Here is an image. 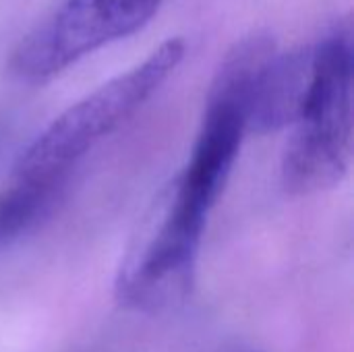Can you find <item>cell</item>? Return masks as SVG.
Listing matches in <instances>:
<instances>
[{"instance_id":"8992f818","label":"cell","mask_w":354,"mask_h":352,"mask_svg":"<svg viewBox=\"0 0 354 352\" xmlns=\"http://www.w3.org/2000/svg\"><path fill=\"white\" fill-rule=\"evenodd\" d=\"M62 183H23L0 193V249L29 232L52 207Z\"/></svg>"},{"instance_id":"7a4b0ae2","label":"cell","mask_w":354,"mask_h":352,"mask_svg":"<svg viewBox=\"0 0 354 352\" xmlns=\"http://www.w3.org/2000/svg\"><path fill=\"white\" fill-rule=\"evenodd\" d=\"M353 33L338 23L313 46V71L295 133L282 160L290 193L311 195L338 185L353 160Z\"/></svg>"},{"instance_id":"52a82bcc","label":"cell","mask_w":354,"mask_h":352,"mask_svg":"<svg viewBox=\"0 0 354 352\" xmlns=\"http://www.w3.org/2000/svg\"><path fill=\"white\" fill-rule=\"evenodd\" d=\"M214 352H263V351H257V349H253V346H249V344L234 342V344H224V346H220L218 351H214Z\"/></svg>"},{"instance_id":"3957f363","label":"cell","mask_w":354,"mask_h":352,"mask_svg":"<svg viewBox=\"0 0 354 352\" xmlns=\"http://www.w3.org/2000/svg\"><path fill=\"white\" fill-rule=\"evenodd\" d=\"M209 212L189 201L170 180L156 197L120 263L114 295L137 313H166L193 293Z\"/></svg>"},{"instance_id":"6da1fadb","label":"cell","mask_w":354,"mask_h":352,"mask_svg":"<svg viewBox=\"0 0 354 352\" xmlns=\"http://www.w3.org/2000/svg\"><path fill=\"white\" fill-rule=\"evenodd\" d=\"M185 54L187 41L168 37L141 62L66 108L19 154L15 180L64 183L68 170L87 151L147 104L178 68Z\"/></svg>"},{"instance_id":"5b68a950","label":"cell","mask_w":354,"mask_h":352,"mask_svg":"<svg viewBox=\"0 0 354 352\" xmlns=\"http://www.w3.org/2000/svg\"><path fill=\"white\" fill-rule=\"evenodd\" d=\"M313 71V46L274 54L266 64L251 104L249 131L259 135L292 127L303 108Z\"/></svg>"},{"instance_id":"277c9868","label":"cell","mask_w":354,"mask_h":352,"mask_svg":"<svg viewBox=\"0 0 354 352\" xmlns=\"http://www.w3.org/2000/svg\"><path fill=\"white\" fill-rule=\"evenodd\" d=\"M164 0H60L17 46L10 71L25 83H44L143 29Z\"/></svg>"}]
</instances>
